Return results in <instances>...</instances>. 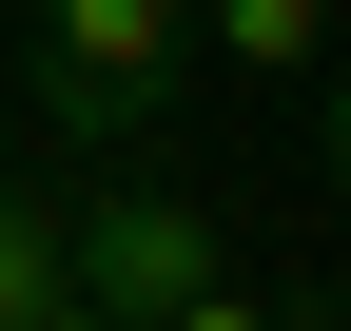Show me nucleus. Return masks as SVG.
I'll return each mask as SVG.
<instances>
[{
  "mask_svg": "<svg viewBox=\"0 0 351 331\" xmlns=\"http://www.w3.org/2000/svg\"><path fill=\"white\" fill-rule=\"evenodd\" d=\"M176 59H195V0H20V117L59 156H137L176 117Z\"/></svg>",
  "mask_w": 351,
  "mask_h": 331,
  "instance_id": "nucleus-1",
  "label": "nucleus"
},
{
  "mask_svg": "<svg viewBox=\"0 0 351 331\" xmlns=\"http://www.w3.org/2000/svg\"><path fill=\"white\" fill-rule=\"evenodd\" d=\"M59 234H78V312L98 331H156V312H195L215 273H234V234H215L176 176H117V156L59 195Z\"/></svg>",
  "mask_w": 351,
  "mask_h": 331,
  "instance_id": "nucleus-2",
  "label": "nucleus"
},
{
  "mask_svg": "<svg viewBox=\"0 0 351 331\" xmlns=\"http://www.w3.org/2000/svg\"><path fill=\"white\" fill-rule=\"evenodd\" d=\"M0 331H98L78 312V234H59L39 176H0Z\"/></svg>",
  "mask_w": 351,
  "mask_h": 331,
  "instance_id": "nucleus-3",
  "label": "nucleus"
},
{
  "mask_svg": "<svg viewBox=\"0 0 351 331\" xmlns=\"http://www.w3.org/2000/svg\"><path fill=\"white\" fill-rule=\"evenodd\" d=\"M195 39H215L234 78H313V59H332V0H195Z\"/></svg>",
  "mask_w": 351,
  "mask_h": 331,
  "instance_id": "nucleus-4",
  "label": "nucleus"
},
{
  "mask_svg": "<svg viewBox=\"0 0 351 331\" xmlns=\"http://www.w3.org/2000/svg\"><path fill=\"white\" fill-rule=\"evenodd\" d=\"M156 331H351V312H274V293H234V273H215L195 312H156Z\"/></svg>",
  "mask_w": 351,
  "mask_h": 331,
  "instance_id": "nucleus-5",
  "label": "nucleus"
},
{
  "mask_svg": "<svg viewBox=\"0 0 351 331\" xmlns=\"http://www.w3.org/2000/svg\"><path fill=\"white\" fill-rule=\"evenodd\" d=\"M332 195H351V78H332Z\"/></svg>",
  "mask_w": 351,
  "mask_h": 331,
  "instance_id": "nucleus-6",
  "label": "nucleus"
},
{
  "mask_svg": "<svg viewBox=\"0 0 351 331\" xmlns=\"http://www.w3.org/2000/svg\"><path fill=\"white\" fill-rule=\"evenodd\" d=\"M0 20H20V0H0Z\"/></svg>",
  "mask_w": 351,
  "mask_h": 331,
  "instance_id": "nucleus-7",
  "label": "nucleus"
}]
</instances>
